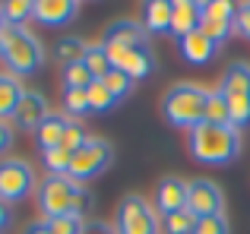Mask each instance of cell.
<instances>
[{"label": "cell", "instance_id": "cell-29", "mask_svg": "<svg viewBox=\"0 0 250 234\" xmlns=\"http://www.w3.org/2000/svg\"><path fill=\"white\" fill-rule=\"evenodd\" d=\"M102 82L111 89V95H114L117 101H121V98H127V95H130V89H133V79H130V76L124 73V70H111V73L104 76Z\"/></svg>", "mask_w": 250, "mask_h": 234}, {"label": "cell", "instance_id": "cell-4", "mask_svg": "<svg viewBox=\"0 0 250 234\" xmlns=\"http://www.w3.org/2000/svg\"><path fill=\"white\" fill-rule=\"evenodd\" d=\"M219 89L228 101V111H231V127L234 130L250 127V67L231 63Z\"/></svg>", "mask_w": 250, "mask_h": 234}, {"label": "cell", "instance_id": "cell-27", "mask_svg": "<svg viewBox=\"0 0 250 234\" xmlns=\"http://www.w3.org/2000/svg\"><path fill=\"white\" fill-rule=\"evenodd\" d=\"M85 48L89 44H83L80 38H63L61 48H57V60L63 63V67H70V63H80L85 57Z\"/></svg>", "mask_w": 250, "mask_h": 234}, {"label": "cell", "instance_id": "cell-38", "mask_svg": "<svg viewBox=\"0 0 250 234\" xmlns=\"http://www.w3.org/2000/svg\"><path fill=\"white\" fill-rule=\"evenodd\" d=\"M25 234H51V228H48V222H35L25 228Z\"/></svg>", "mask_w": 250, "mask_h": 234}, {"label": "cell", "instance_id": "cell-2", "mask_svg": "<svg viewBox=\"0 0 250 234\" xmlns=\"http://www.w3.org/2000/svg\"><path fill=\"white\" fill-rule=\"evenodd\" d=\"M206 98H209V89L196 86V82H177L165 92L162 98V114L171 127L177 130H193L206 120Z\"/></svg>", "mask_w": 250, "mask_h": 234}, {"label": "cell", "instance_id": "cell-35", "mask_svg": "<svg viewBox=\"0 0 250 234\" xmlns=\"http://www.w3.org/2000/svg\"><path fill=\"white\" fill-rule=\"evenodd\" d=\"M234 32L244 35V38H250V0L238 3V13H234Z\"/></svg>", "mask_w": 250, "mask_h": 234}, {"label": "cell", "instance_id": "cell-16", "mask_svg": "<svg viewBox=\"0 0 250 234\" xmlns=\"http://www.w3.org/2000/svg\"><path fill=\"white\" fill-rule=\"evenodd\" d=\"M67 123H70V117H63V114H48V117H44L42 127L35 130V139H38V146H42V152H44V149L61 146L63 133H67Z\"/></svg>", "mask_w": 250, "mask_h": 234}, {"label": "cell", "instance_id": "cell-23", "mask_svg": "<svg viewBox=\"0 0 250 234\" xmlns=\"http://www.w3.org/2000/svg\"><path fill=\"white\" fill-rule=\"evenodd\" d=\"M32 10H35V0H3L0 3V13H3L6 25H22L32 16Z\"/></svg>", "mask_w": 250, "mask_h": 234}, {"label": "cell", "instance_id": "cell-14", "mask_svg": "<svg viewBox=\"0 0 250 234\" xmlns=\"http://www.w3.org/2000/svg\"><path fill=\"white\" fill-rule=\"evenodd\" d=\"M104 41L111 44H124V48H149V35L143 29V22L133 19H117L104 29Z\"/></svg>", "mask_w": 250, "mask_h": 234}, {"label": "cell", "instance_id": "cell-22", "mask_svg": "<svg viewBox=\"0 0 250 234\" xmlns=\"http://www.w3.org/2000/svg\"><path fill=\"white\" fill-rule=\"evenodd\" d=\"M85 95H89V111H98V114H108L111 108L117 105V98L111 95V89L104 86L102 79H95L89 89H85Z\"/></svg>", "mask_w": 250, "mask_h": 234}, {"label": "cell", "instance_id": "cell-30", "mask_svg": "<svg viewBox=\"0 0 250 234\" xmlns=\"http://www.w3.org/2000/svg\"><path fill=\"white\" fill-rule=\"evenodd\" d=\"M48 228H51V234H85V218L61 215V218H51Z\"/></svg>", "mask_w": 250, "mask_h": 234}, {"label": "cell", "instance_id": "cell-1", "mask_svg": "<svg viewBox=\"0 0 250 234\" xmlns=\"http://www.w3.org/2000/svg\"><path fill=\"white\" fill-rule=\"evenodd\" d=\"M187 149L193 161L200 165H228L241 152V130L234 127H215L203 120L187 133Z\"/></svg>", "mask_w": 250, "mask_h": 234}, {"label": "cell", "instance_id": "cell-13", "mask_svg": "<svg viewBox=\"0 0 250 234\" xmlns=\"http://www.w3.org/2000/svg\"><path fill=\"white\" fill-rule=\"evenodd\" d=\"M174 22V3L171 0H143V29L146 35H165Z\"/></svg>", "mask_w": 250, "mask_h": 234}, {"label": "cell", "instance_id": "cell-31", "mask_svg": "<svg viewBox=\"0 0 250 234\" xmlns=\"http://www.w3.org/2000/svg\"><path fill=\"white\" fill-rule=\"evenodd\" d=\"M193 234H231V228H228L225 215H206V218H196Z\"/></svg>", "mask_w": 250, "mask_h": 234}, {"label": "cell", "instance_id": "cell-18", "mask_svg": "<svg viewBox=\"0 0 250 234\" xmlns=\"http://www.w3.org/2000/svg\"><path fill=\"white\" fill-rule=\"evenodd\" d=\"M22 82L16 79L13 73H0V120H6V117H13L16 111L19 98H22Z\"/></svg>", "mask_w": 250, "mask_h": 234}, {"label": "cell", "instance_id": "cell-20", "mask_svg": "<svg viewBox=\"0 0 250 234\" xmlns=\"http://www.w3.org/2000/svg\"><path fill=\"white\" fill-rule=\"evenodd\" d=\"M83 63L89 67L92 79H104V76L111 73V60H108V51H104V44H89V48H85Z\"/></svg>", "mask_w": 250, "mask_h": 234}, {"label": "cell", "instance_id": "cell-42", "mask_svg": "<svg viewBox=\"0 0 250 234\" xmlns=\"http://www.w3.org/2000/svg\"><path fill=\"white\" fill-rule=\"evenodd\" d=\"M3 25H6V22H3V13H0V29H3Z\"/></svg>", "mask_w": 250, "mask_h": 234}, {"label": "cell", "instance_id": "cell-37", "mask_svg": "<svg viewBox=\"0 0 250 234\" xmlns=\"http://www.w3.org/2000/svg\"><path fill=\"white\" fill-rule=\"evenodd\" d=\"M85 234H114L108 228V225H98V222H92V225H85Z\"/></svg>", "mask_w": 250, "mask_h": 234}, {"label": "cell", "instance_id": "cell-19", "mask_svg": "<svg viewBox=\"0 0 250 234\" xmlns=\"http://www.w3.org/2000/svg\"><path fill=\"white\" fill-rule=\"evenodd\" d=\"M206 123H215V127H231V111H228V101H225V95H222V89H209Z\"/></svg>", "mask_w": 250, "mask_h": 234}, {"label": "cell", "instance_id": "cell-7", "mask_svg": "<svg viewBox=\"0 0 250 234\" xmlns=\"http://www.w3.org/2000/svg\"><path fill=\"white\" fill-rule=\"evenodd\" d=\"M76 187H80V184H73L67 174H48V177L38 184V209H42L44 222L61 218V215H70Z\"/></svg>", "mask_w": 250, "mask_h": 234}, {"label": "cell", "instance_id": "cell-34", "mask_svg": "<svg viewBox=\"0 0 250 234\" xmlns=\"http://www.w3.org/2000/svg\"><path fill=\"white\" fill-rule=\"evenodd\" d=\"M92 212V193L85 190V187L80 184L76 187V193H73V209H70V215H80V218H85Z\"/></svg>", "mask_w": 250, "mask_h": 234}, {"label": "cell", "instance_id": "cell-11", "mask_svg": "<svg viewBox=\"0 0 250 234\" xmlns=\"http://www.w3.org/2000/svg\"><path fill=\"white\" fill-rule=\"evenodd\" d=\"M48 114H51V111H48V101H44V95L25 89L22 98H19V105H16V111H13V120H16L19 130H32V133H35Z\"/></svg>", "mask_w": 250, "mask_h": 234}, {"label": "cell", "instance_id": "cell-6", "mask_svg": "<svg viewBox=\"0 0 250 234\" xmlns=\"http://www.w3.org/2000/svg\"><path fill=\"white\" fill-rule=\"evenodd\" d=\"M111 161H114V146H111L108 139H89L83 149L73 152V161H70L67 177L73 180V184H85V180L98 177Z\"/></svg>", "mask_w": 250, "mask_h": 234}, {"label": "cell", "instance_id": "cell-32", "mask_svg": "<svg viewBox=\"0 0 250 234\" xmlns=\"http://www.w3.org/2000/svg\"><path fill=\"white\" fill-rule=\"evenodd\" d=\"M85 142H89V136H85V130L80 127V120H70L67 123V133H63V149H70V152H76V149H83Z\"/></svg>", "mask_w": 250, "mask_h": 234}, {"label": "cell", "instance_id": "cell-3", "mask_svg": "<svg viewBox=\"0 0 250 234\" xmlns=\"http://www.w3.org/2000/svg\"><path fill=\"white\" fill-rule=\"evenodd\" d=\"M3 63L13 76H29L44 63V48L25 25H3Z\"/></svg>", "mask_w": 250, "mask_h": 234}, {"label": "cell", "instance_id": "cell-21", "mask_svg": "<svg viewBox=\"0 0 250 234\" xmlns=\"http://www.w3.org/2000/svg\"><path fill=\"white\" fill-rule=\"evenodd\" d=\"M124 73L130 76V79H143V76L152 73V54H149V48H133L127 57V63H124Z\"/></svg>", "mask_w": 250, "mask_h": 234}, {"label": "cell", "instance_id": "cell-33", "mask_svg": "<svg viewBox=\"0 0 250 234\" xmlns=\"http://www.w3.org/2000/svg\"><path fill=\"white\" fill-rule=\"evenodd\" d=\"M234 13H238V3H234V0H215L209 10H203V16H212V19H225V22H234Z\"/></svg>", "mask_w": 250, "mask_h": 234}, {"label": "cell", "instance_id": "cell-28", "mask_svg": "<svg viewBox=\"0 0 250 234\" xmlns=\"http://www.w3.org/2000/svg\"><path fill=\"white\" fill-rule=\"evenodd\" d=\"M63 111L70 117L89 114V95H85V89H67L63 92Z\"/></svg>", "mask_w": 250, "mask_h": 234}, {"label": "cell", "instance_id": "cell-36", "mask_svg": "<svg viewBox=\"0 0 250 234\" xmlns=\"http://www.w3.org/2000/svg\"><path fill=\"white\" fill-rule=\"evenodd\" d=\"M10 146H13V127L6 120H0V155H3Z\"/></svg>", "mask_w": 250, "mask_h": 234}, {"label": "cell", "instance_id": "cell-39", "mask_svg": "<svg viewBox=\"0 0 250 234\" xmlns=\"http://www.w3.org/2000/svg\"><path fill=\"white\" fill-rule=\"evenodd\" d=\"M6 225H10V206H6L3 199H0V231H3Z\"/></svg>", "mask_w": 250, "mask_h": 234}, {"label": "cell", "instance_id": "cell-10", "mask_svg": "<svg viewBox=\"0 0 250 234\" xmlns=\"http://www.w3.org/2000/svg\"><path fill=\"white\" fill-rule=\"evenodd\" d=\"M76 13H80V0H35L32 19L48 29H61V25L73 22Z\"/></svg>", "mask_w": 250, "mask_h": 234}, {"label": "cell", "instance_id": "cell-12", "mask_svg": "<svg viewBox=\"0 0 250 234\" xmlns=\"http://www.w3.org/2000/svg\"><path fill=\"white\" fill-rule=\"evenodd\" d=\"M187 180L181 177H162L159 190H155V209L162 215H171V212L187 209Z\"/></svg>", "mask_w": 250, "mask_h": 234}, {"label": "cell", "instance_id": "cell-25", "mask_svg": "<svg viewBox=\"0 0 250 234\" xmlns=\"http://www.w3.org/2000/svg\"><path fill=\"white\" fill-rule=\"evenodd\" d=\"M193 228H196V215L190 209H181V212L165 215V231L168 234H193Z\"/></svg>", "mask_w": 250, "mask_h": 234}, {"label": "cell", "instance_id": "cell-17", "mask_svg": "<svg viewBox=\"0 0 250 234\" xmlns=\"http://www.w3.org/2000/svg\"><path fill=\"white\" fill-rule=\"evenodd\" d=\"M200 19H203V13L196 10L193 3H181V6H174V22H171V35L181 41V38H187V35H193V32H200Z\"/></svg>", "mask_w": 250, "mask_h": 234}, {"label": "cell", "instance_id": "cell-8", "mask_svg": "<svg viewBox=\"0 0 250 234\" xmlns=\"http://www.w3.org/2000/svg\"><path fill=\"white\" fill-rule=\"evenodd\" d=\"M32 190H35V171H32V165H25L22 158L0 161V199L6 206L25 199Z\"/></svg>", "mask_w": 250, "mask_h": 234}, {"label": "cell", "instance_id": "cell-41", "mask_svg": "<svg viewBox=\"0 0 250 234\" xmlns=\"http://www.w3.org/2000/svg\"><path fill=\"white\" fill-rule=\"evenodd\" d=\"M0 57H3V38H0Z\"/></svg>", "mask_w": 250, "mask_h": 234}, {"label": "cell", "instance_id": "cell-24", "mask_svg": "<svg viewBox=\"0 0 250 234\" xmlns=\"http://www.w3.org/2000/svg\"><path fill=\"white\" fill-rule=\"evenodd\" d=\"M42 161L48 168V174H67L70 171V161H73V152L63 146H54V149H44L42 152Z\"/></svg>", "mask_w": 250, "mask_h": 234}, {"label": "cell", "instance_id": "cell-43", "mask_svg": "<svg viewBox=\"0 0 250 234\" xmlns=\"http://www.w3.org/2000/svg\"><path fill=\"white\" fill-rule=\"evenodd\" d=\"M80 3H83V0H80Z\"/></svg>", "mask_w": 250, "mask_h": 234}, {"label": "cell", "instance_id": "cell-9", "mask_svg": "<svg viewBox=\"0 0 250 234\" xmlns=\"http://www.w3.org/2000/svg\"><path fill=\"white\" fill-rule=\"evenodd\" d=\"M222 206H225V196H222V187L215 184V180H206V177L190 180V187H187V209L193 212L196 218L222 215Z\"/></svg>", "mask_w": 250, "mask_h": 234}, {"label": "cell", "instance_id": "cell-26", "mask_svg": "<svg viewBox=\"0 0 250 234\" xmlns=\"http://www.w3.org/2000/svg\"><path fill=\"white\" fill-rule=\"evenodd\" d=\"M92 73H89V67L80 60V63H70V67H63V86L67 89H89L92 86Z\"/></svg>", "mask_w": 250, "mask_h": 234}, {"label": "cell", "instance_id": "cell-40", "mask_svg": "<svg viewBox=\"0 0 250 234\" xmlns=\"http://www.w3.org/2000/svg\"><path fill=\"white\" fill-rule=\"evenodd\" d=\"M212 3H215V0H193V6H196V10H200V13H203V10H209V6H212Z\"/></svg>", "mask_w": 250, "mask_h": 234}, {"label": "cell", "instance_id": "cell-5", "mask_svg": "<svg viewBox=\"0 0 250 234\" xmlns=\"http://www.w3.org/2000/svg\"><path fill=\"white\" fill-rule=\"evenodd\" d=\"M114 234H159V215L140 193L121 199L114 215Z\"/></svg>", "mask_w": 250, "mask_h": 234}, {"label": "cell", "instance_id": "cell-15", "mask_svg": "<svg viewBox=\"0 0 250 234\" xmlns=\"http://www.w3.org/2000/svg\"><path fill=\"white\" fill-rule=\"evenodd\" d=\"M177 51H181V57L187 63H193V67H203V63H209L215 57V51H219V44L212 41V38H206L203 32H193V35L181 38L177 41Z\"/></svg>", "mask_w": 250, "mask_h": 234}]
</instances>
